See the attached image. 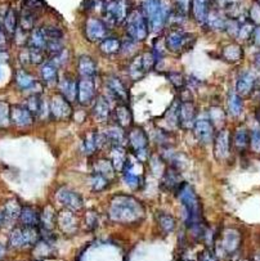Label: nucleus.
Listing matches in <instances>:
<instances>
[{
    "label": "nucleus",
    "instance_id": "f257e3e1",
    "mask_svg": "<svg viewBox=\"0 0 260 261\" xmlns=\"http://www.w3.org/2000/svg\"><path fill=\"white\" fill-rule=\"evenodd\" d=\"M179 197L182 205L186 209V224L196 234L204 237L206 230L202 225V206L199 196L195 193L192 187L188 184H182L179 188Z\"/></svg>",
    "mask_w": 260,
    "mask_h": 261
},
{
    "label": "nucleus",
    "instance_id": "f03ea898",
    "mask_svg": "<svg viewBox=\"0 0 260 261\" xmlns=\"http://www.w3.org/2000/svg\"><path fill=\"white\" fill-rule=\"evenodd\" d=\"M108 215L114 221L123 224L137 223L143 218L144 210L134 198L128 196H119L115 197L108 207Z\"/></svg>",
    "mask_w": 260,
    "mask_h": 261
},
{
    "label": "nucleus",
    "instance_id": "7ed1b4c3",
    "mask_svg": "<svg viewBox=\"0 0 260 261\" xmlns=\"http://www.w3.org/2000/svg\"><path fill=\"white\" fill-rule=\"evenodd\" d=\"M142 11L148 21V26L155 32L162 30L171 13V9L165 0H143Z\"/></svg>",
    "mask_w": 260,
    "mask_h": 261
},
{
    "label": "nucleus",
    "instance_id": "20e7f679",
    "mask_svg": "<svg viewBox=\"0 0 260 261\" xmlns=\"http://www.w3.org/2000/svg\"><path fill=\"white\" fill-rule=\"evenodd\" d=\"M126 34L132 40L143 41L148 36V21L144 16L143 11L139 8L129 11L128 17L125 20Z\"/></svg>",
    "mask_w": 260,
    "mask_h": 261
},
{
    "label": "nucleus",
    "instance_id": "39448f33",
    "mask_svg": "<svg viewBox=\"0 0 260 261\" xmlns=\"http://www.w3.org/2000/svg\"><path fill=\"white\" fill-rule=\"evenodd\" d=\"M195 36L181 29H172L165 36V47L174 54H182L193 47Z\"/></svg>",
    "mask_w": 260,
    "mask_h": 261
},
{
    "label": "nucleus",
    "instance_id": "423d86ee",
    "mask_svg": "<svg viewBox=\"0 0 260 261\" xmlns=\"http://www.w3.org/2000/svg\"><path fill=\"white\" fill-rule=\"evenodd\" d=\"M106 16V24L120 25L125 22L128 17L129 8L126 0H110L103 6Z\"/></svg>",
    "mask_w": 260,
    "mask_h": 261
},
{
    "label": "nucleus",
    "instance_id": "0eeeda50",
    "mask_svg": "<svg viewBox=\"0 0 260 261\" xmlns=\"http://www.w3.org/2000/svg\"><path fill=\"white\" fill-rule=\"evenodd\" d=\"M128 142L138 160L144 161L148 158V137L143 129L133 128L128 135Z\"/></svg>",
    "mask_w": 260,
    "mask_h": 261
},
{
    "label": "nucleus",
    "instance_id": "6e6552de",
    "mask_svg": "<svg viewBox=\"0 0 260 261\" xmlns=\"http://www.w3.org/2000/svg\"><path fill=\"white\" fill-rule=\"evenodd\" d=\"M107 24L98 18H89L85 24V35L92 43H100L107 38Z\"/></svg>",
    "mask_w": 260,
    "mask_h": 261
},
{
    "label": "nucleus",
    "instance_id": "1a4fd4ad",
    "mask_svg": "<svg viewBox=\"0 0 260 261\" xmlns=\"http://www.w3.org/2000/svg\"><path fill=\"white\" fill-rule=\"evenodd\" d=\"M49 112L53 117L58 120H67L72 116V107L71 102L64 98L63 96H54L50 99Z\"/></svg>",
    "mask_w": 260,
    "mask_h": 261
},
{
    "label": "nucleus",
    "instance_id": "9d476101",
    "mask_svg": "<svg viewBox=\"0 0 260 261\" xmlns=\"http://www.w3.org/2000/svg\"><path fill=\"white\" fill-rule=\"evenodd\" d=\"M196 107L191 101H184L179 105L178 111V124L181 128L190 130L193 129L196 122Z\"/></svg>",
    "mask_w": 260,
    "mask_h": 261
},
{
    "label": "nucleus",
    "instance_id": "9b49d317",
    "mask_svg": "<svg viewBox=\"0 0 260 261\" xmlns=\"http://www.w3.org/2000/svg\"><path fill=\"white\" fill-rule=\"evenodd\" d=\"M195 135L197 140L201 142L202 144H208L211 143L214 139V124L210 119L204 117V119H197L193 126Z\"/></svg>",
    "mask_w": 260,
    "mask_h": 261
},
{
    "label": "nucleus",
    "instance_id": "f8f14e48",
    "mask_svg": "<svg viewBox=\"0 0 260 261\" xmlns=\"http://www.w3.org/2000/svg\"><path fill=\"white\" fill-rule=\"evenodd\" d=\"M57 198H58L59 202L63 205L64 207L67 210H71V211H77L82 207L84 205V201H82V197L76 193V192L71 191V189L67 188H61L58 192H57Z\"/></svg>",
    "mask_w": 260,
    "mask_h": 261
},
{
    "label": "nucleus",
    "instance_id": "ddd939ff",
    "mask_svg": "<svg viewBox=\"0 0 260 261\" xmlns=\"http://www.w3.org/2000/svg\"><path fill=\"white\" fill-rule=\"evenodd\" d=\"M96 96V84L93 77H81L77 81V101L81 105H88Z\"/></svg>",
    "mask_w": 260,
    "mask_h": 261
},
{
    "label": "nucleus",
    "instance_id": "4468645a",
    "mask_svg": "<svg viewBox=\"0 0 260 261\" xmlns=\"http://www.w3.org/2000/svg\"><path fill=\"white\" fill-rule=\"evenodd\" d=\"M34 115L26 108V106H12L11 107V121L20 128L31 126L34 122Z\"/></svg>",
    "mask_w": 260,
    "mask_h": 261
},
{
    "label": "nucleus",
    "instance_id": "2eb2a0df",
    "mask_svg": "<svg viewBox=\"0 0 260 261\" xmlns=\"http://www.w3.org/2000/svg\"><path fill=\"white\" fill-rule=\"evenodd\" d=\"M191 13L199 25H206L209 12H210V3L209 0H191Z\"/></svg>",
    "mask_w": 260,
    "mask_h": 261
},
{
    "label": "nucleus",
    "instance_id": "dca6fc26",
    "mask_svg": "<svg viewBox=\"0 0 260 261\" xmlns=\"http://www.w3.org/2000/svg\"><path fill=\"white\" fill-rule=\"evenodd\" d=\"M112 115H114V119L115 121H116V124L119 125L120 128H123L124 130L132 126L133 115H132V111L129 110V107L126 106V103H123V102H121L120 105H117L116 107H115Z\"/></svg>",
    "mask_w": 260,
    "mask_h": 261
},
{
    "label": "nucleus",
    "instance_id": "f3484780",
    "mask_svg": "<svg viewBox=\"0 0 260 261\" xmlns=\"http://www.w3.org/2000/svg\"><path fill=\"white\" fill-rule=\"evenodd\" d=\"M229 133L227 130H220L215 138V156L219 160H225L229 156Z\"/></svg>",
    "mask_w": 260,
    "mask_h": 261
},
{
    "label": "nucleus",
    "instance_id": "a211bd4d",
    "mask_svg": "<svg viewBox=\"0 0 260 261\" xmlns=\"http://www.w3.org/2000/svg\"><path fill=\"white\" fill-rule=\"evenodd\" d=\"M57 225L64 233H75L77 228V221L73 216V211L71 210H64L57 214Z\"/></svg>",
    "mask_w": 260,
    "mask_h": 261
},
{
    "label": "nucleus",
    "instance_id": "6ab92c4d",
    "mask_svg": "<svg viewBox=\"0 0 260 261\" xmlns=\"http://www.w3.org/2000/svg\"><path fill=\"white\" fill-rule=\"evenodd\" d=\"M255 86V75L250 71L243 72L242 75L238 77L236 84L237 94L240 97H247L252 93Z\"/></svg>",
    "mask_w": 260,
    "mask_h": 261
},
{
    "label": "nucleus",
    "instance_id": "aec40b11",
    "mask_svg": "<svg viewBox=\"0 0 260 261\" xmlns=\"http://www.w3.org/2000/svg\"><path fill=\"white\" fill-rule=\"evenodd\" d=\"M107 88H108V90L111 92L112 96H115V98H117L120 102L126 103V102L129 101V92L120 78L115 77V76H112V77H108L107 78Z\"/></svg>",
    "mask_w": 260,
    "mask_h": 261
},
{
    "label": "nucleus",
    "instance_id": "412c9836",
    "mask_svg": "<svg viewBox=\"0 0 260 261\" xmlns=\"http://www.w3.org/2000/svg\"><path fill=\"white\" fill-rule=\"evenodd\" d=\"M59 90L61 94L70 102L77 99V81L71 76H64L59 80Z\"/></svg>",
    "mask_w": 260,
    "mask_h": 261
},
{
    "label": "nucleus",
    "instance_id": "4be33fe9",
    "mask_svg": "<svg viewBox=\"0 0 260 261\" xmlns=\"http://www.w3.org/2000/svg\"><path fill=\"white\" fill-rule=\"evenodd\" d=\"M93 113L97 121L105 122L108 120V117L111 115V105H110V101L105 96L98 97L96 105H94Z\"/></svg>",
    "mask_w": 260,
    "mask_h": 261
},
{
    "label": "nucleus",
    "instance_id": "5701e85b",
    "mask_svg": "<svg viewBox=\"0 0 260 261\" xmlns=\"http://www.w3.org/2000/svg\"><path fill=\"white\" fill-rule=\"evenodd\" d=\"M77 71L81 77H94L97 73V63L89 55H81L77 61Z\"/></svg>",
    "mask_w": 260,
    "mask_h": 261
},
{
    "label": "nucleus",
    "instance_id": "b1692460",
    "mask_svg": "<svg viewBox=\"0 0 260 261\" xmlns=\"http://www.w3.org/2000/svg\"><path fill=\"white\" fill-rule=\"evenodd\" d=\"M106 139V144H108L110 147H115V145H123L126 142V135L124 133V129L117 126V128H111L108 129L107 131L103 133Z\"/></svg>",
    "mask_w": 260,
    "mask_h": 261
},
{
    "label": "nucleus",
    "instance_id": "393cba45",
    "mask_svg": "<svg viewBox=\"0 0 260 261\" xmlns=\"http://www.w3.org/2000/svg\"><path fill=\"white\" fill-rule=\"evenodd\" d=\"M16 82L25 92H35L38 94L36 86H39V84H36L35 80L32 78V76L30 73H27L26 71H18L16 73Z\"/></svg>",
    "mask_w": 260,
    "mask_h": 261
},
{
    "label": "nucleus",
    "instance_id": "a878e982",
    "mask_svg": "<svg viewBox=\"0 0 260 261\" xmlns=\"http://www.w3.org/2000/svg\"><path fill=\"white\" fill-rule=\"evenodd\" d=\"M21 210L22 207L20 206V203L17 202L16 200H11L6 203V206H4L3 212V218L4 221L3 223H8V224H12L15 223V220H17V218H20L21 215Z\"/></svg>",
    "mask_w": 260,
    "mask_h": 261
},
{
    "label": "nucleus",
    "instance_id": "bb28decb",
    "mask_svg": "<svg viewBox=\"0 0 260 261\" xmlns=\"http://www.w3.org/2000/svg\"><path fill=\"white\" fill-rule=\"evenodd\" d=\"M18 17L20 16L16 13L15 9L9 8L4 13L3 18V29L9 35H15L16 30L18 29Z\"/></svg>",
    "mask_w": 260,
    "mask_h": 261
},
{
    "label": "nucleus",
    "instance_id": "cd10ccee",
    "mask_svg": "<svg viewBox=\"0 0 260 261\" xmlns=\"http://www.w3.org/2000/svg\"><path fill=\"white\" fill-rule=\"evenodd\" d=\"M47 35H45L44 27H36V29L32 30L31 35L29 36V43L27 45L29 47H35L40 48V49H44L47 47Z\"/></svg>",
    "mask_w": 260,
    "mask_h": 261
},
{
    "label": "nucleus",
    "instance_id": "c85d7f7f",
    "mask_svg": "<svg viewBox=\"0 0 260 261\" xmlns=\"http://www.w3.org/2000/svg\"><path fill=\"white\" fill-rule=\"evenodd\" d=\"M41 76L47 85H54L58 81V67L53 63L52 61H48L41 68Z\"/></svg>",
    "mask_w": 260,
    "mask_h": 261
},
{
    "label": "nucleus",
    "instance_id": "c756f323",
    "mask_svg": "<svg viewBox=\"0 0 260 261\" xmlns=\"http://www.w3.org/2000/svg\"><path fill=\"white\" fill-rule=\"evenodd\" d=\"M39 226L25 225L22 228L24 232V247H34L40 241V232L38 230Z\"/></svg>",
    "mask_w": 260,
    "mask_h": 261
},
{
    "label": "nucleus",
    "instance_id": "7c9ffc66",
    "mask_svg": "<svg viewBox=\"0 0 260 261\" xmlns=\"http://www.w3.org/2000/svg\"><path fill=\"white\" fill-rule=\"evenodd\" d=\"M20 219L24 225L40 226V215L31 207H22Z\"/></svg>",
    "mask_w": 260,
    "mask_h": 261
},
{
    "label": "nucleus",
    "instance_id": "2f4dec72",
    "mask_svg": "<svg viewBox=\"0 0 260 261\" xmlns=\"http://www.w3.org/2000/svg\"><path fill=\"white\" fill-rule=\"evenodd\" d=\"M101 52L106 55L117 54L121 49V41L116 38H106L100 44Z\"/></svg>",
    "mask_w": 260,
    "mask_h": 261
},
{
    "label": "nucleus",
    "instance_id": "473e14b6",
    "mask_svg": "<svg viewBox=\"0 0 260 261\" xmlns=\"http://www.w3.org/2000/svg\"><path fill=\"white\" fill-rule=\"evenodd\" d=\"M162 186L166 189H177L181 188V177H179L178 171L174 167L167 168L166 172L162 178Z\"/></svg>",
    "mask_w": 260,
    "mask_h": 261
},
{
    "label": "nucleus",
    "instance_id": "72a5a7b5",
    "mask_svg": "<svg viewBox=\"0 0 260 261\" xmlns=\"http://www.w3.org/2000/svg\"><path fill=\"white\" fill-rule=\"evenodd\" d=\"M111 162L114 165L115 170H123L124 163L126 160V153L124 151L123 145H115L111 147Z\"/></svg>",
    "mask_w": 260,
    "mask_h": 261
},
{
    "label": "nucleus",
    "instance_id": "f704fd0d",
    "mask_svg": "<svg viewBox=\"0 0 260 261\" xmlns=\"http://www.w3.org/2000/svg\"><path fill=\"white\" fill-rule=\"evenodd\" d=\"M94 172L103 175L107 179H111L115 175V167L112 165L111 160H105V158H100L94 163Z\"/></svg>",
    "mask_w": 260,
    "mask_h": 261
},
{
    "label": "nucleus",
    "instance_id": "c9c22d12",
    "mask_svg": "<svg viewBox=\"0 0 260 261\" xmlns=\"http://www.w3.org/2000/svg\"><path fill=\"white\" fill-rule=\"evenodd\" d=\"M146 72V68L143 66V59H142V55H137L134 59L132 61V63L129 64V75L133 80H139L140 77H143V75Z\"/></svg>",
    "mask_w": 260,
    "mask_h": 261
},
{
    "label": "nucleus",
    "instance_id": "e433bc0d",
    "mask_svg": "<svg viewBox=\"0 0 260 261\" xmlns=\"http://www.w3.org/2000/svg\"><path fill=\"white\" fill-rule=\"evenodd\" d=\"M57 225V214L52 211L50 207L45 209V211L41 212L40 215V226L41 229L53 230V228Z\"/></svg>",
    "mask_w": 260,
    "mask_h": 261
},
{
    "label": "nucleus",
    "instance_id": "4c0bfd02",
    "mask_svg": "<svg viewBox=\"0 0 260 261\" xmlns=\"http://www.w3.org/2000/svg\"><path fill=\"white\" fill-rule=\"evenodd\" d=\"M227 107H228L229 113L232 116H240L242 112V99L237 93H231L227 102Z\"/></svg>",
    "mask_w": 260,
    "mask_h": 261
},
{
    "label": "nucleus",
    "instance_id": "58836bf2",
    "mask_svg": "<svg viewBox=\"0 0 260 261\" xmlns=\"http://www.w3.org/2000/svg\"><path fill=\"white\" fill-rule=\"evenodd\" d=\"M238 241H240V235L234 230H229L224 234L222 241V246L227 249V252H233L234 249L238 246Z\"/></svg>",
    "mask_w": 260,
    "mask_h": 261
},
{
    "label": "nucleus",
    "instance_id": "ea45409f",
    "mask_svg": "<svg viewBox=\"0 0 260 261\" xmlns=\"http://www.w3.org/2000/svg\"><path fill=\"white\" fill-rule=\"evenodd\" d=\"M225 24H227V20H225L219 12L211 11L210 9L208 20H206V25H209V26L214 30H222V29H225Z\"/></svg>",
    "mask_w": 260,
    "mask_h": 261
},
{
    "label": "nucleus",
    "instance_id": "a19ab883",
    "mask_svg": "<svg viewBox=\"0 0 260 261\" xmlns=\"http://www.w3.org/2000/svg\"><path fill=\"white\" fill-rule=\"evenodd\" d=\"M45 53L47 50L40 49L35 47H27V54H29L30 64H41L45 61Z\"/></svg>",
    "mask_w": 260,
    "mask_h": 261
},
{
    "label": "nucleus",
    "instance_id": "79ce46f5",
    "mask_svg": "<svg viewBox=\"0 0 260 261\" xmlns=\"http://www.w3.org/2000/svg\"><path fill=\"white\" fill-rule=\"evenodd\" d=\"M158 225L165 233H171L176 229V219L169 214H158Z\"/></svg>",
    "mask_w": 260,
    "mask_h": 261
},
{
    "label": "nucleus",
    "instance_id": "37998d69",
    "mask_svg": "<svg viewBox=\"0 0 260 261\" xmlns=\"http://www.w3.org/2000/svg\"><path fill=\"white\" fill-rule=\"evenodd\" d=\"M223 57L228 62H236L242 57V49H241L238 45H227V47L223 49Z\"/></svg>",
    "mask_w": 260,
    "mask_h": 261
},
{
    "label": "nucleus",
    "instance_id": "c03bdc74",
    "mask_svg": "<svg viewBox=\"0 0 260 261\" xmlns=\"http://www.w3.org/2000/svg\"><path fill=\"white\" fill-rule=\"evenodd\" d=\"M248 142H250V135H248L247 130L243 128L238 129L234 134V145L237 147V149H245Z\"/></svg>",
    "mask_w": 260,
    "mask_h": 261
},
{
    "label": "nucleus",
    "instance_id": "a18cd8bd",
    "mask_svg": "<svg viewBox=\"0 0 260 261\" xmlns=\"http://www.w3.org/2000/svg\"><path fill=\"white\" fill-rule=\"evenodd\" d=\"M11 122V107L8 103L0 101V128H7Z\"/></svg>",
    "mask_w": 260,
    "mask_h": 261
},
{
    "label": "nucleus",
    "instance_id": "49530a36",
    "mask_svg": "<svg viewBox=\"0 0 260 261\" xmlns=\"http://www.w3.org/2000/svg\"><path fill=\"white\" fill-rule=\"evenodd\" d=\"M98 149V140H97V133L88 134V137L84 140V151L86 154H93Z\"/></svg>",
    "mask_w": 260,
    "mask_h": 261
},
{
    "label": "nucleus",
    "instance_id": "de8ad7c7",
    "mask_svg": "<svg viewBox=\"0 0 260 261\" xmlns=\"http://www.w3.org/2000/svg\"><path fill=\"white\" fill-rule=\"evenodd\" d=\"M9 242H11L12 247H15V248L24 247V232H22V228H16L15 230H12L11 237H9Z\"/></svg>",
    "mask_w": 260,
    "mask_h": 261
},
{
    "label": "nucleus",
    "instance_id": "09e8293b",
    "mask_svg": "<svg viewBox=\"0 0 260 261\" xmlns=\"http://www.w3.org/2000/svg\"><path fill=\"white\" fill-rule=\"evenodd\" d=\"M108 180L106 177L103 175L98 174V172H94L93 178H92V187H93L94 191H103L106 189V187L108 186Z\"/></svg>",
    "mask_w": 260,
    "mask_h": 261
},
{
    "label": "nucleus",
    "instance_id": "8fccbe9b",
    "mask_svg": "<svg viewBox=\"0 0 260 261\" xmlns=\"http://www.w3.org/2000/svg\"><path fill=\"white\" fill-rule=\"evenodd\" d=\"M124 180H125L126 186L130 187L133 189H138L140 186H142V180H143V177L140 175H135V174H130V172H124Z\"/></svg>",
    "mask_w": 260,
    "mask_h": 261
},
{
    "label": "nucleus",
    "instance_id": "3c124183",
    "mask_svg": "<svg viewBox=\"0 0 260 261\" xmlns=\"http://www.w3.org/2000/svg\"><path fill=\"white\" fill-rule=\"evenodd\" d=\"M44 31L48 40H62V38H63L62 30L56 26H45Z\"/></svg>",
    "mask_w": 260,
    "mask_h": 261
},
{
    "label": "nucleus",
    "instance_id": "603ef678",
    "mask_svg": "<svg viewBox=\"0 0 260 261\" xmlns=\"http://www.w3.org/2000/svg\"><path fill=\"white\" fill-rule=\"evenodd\" d=\"M169 80L171 81V84L174 85V88H177V89H183V88L186 86L184 76L179 72L169 73Z\"/></svg>",
    "mask_w": 260,
    "mask_h": 261
},
{
    "label": "nucleus",
    "instance_id": "864d4df0",
    "mask_svg": "<svg viewBox=\"0 0 260 261\" xmlns=\"http://www.w3.org/2000/svg\"><path fill=\"white\" fill-rule=\"evenodd\" d=\"M24 8H27L30 11H32V12L39 13L41 9L44 8V3L41 0H25Z\"/></svg>",
    "mask_w": 260,
    "mask_h": 261
},
{
    "label": "nucleus",
    "instance_id": "5fc2aeb1",
    "mask_svg": "<svg viewBox=\"0 0 260 261\" xmlns=\"http://www.w3.org/2000/svg\"><path fill=\"white\" fill-rule=\"evenodd\" d=\"M250 143H251L252 151L260 153V128H255L250 137Z\"/></svg>",
    "mask_w": 260,
    "mask_h": 261
},
{
    "label": "nucleus",
    "instance_id": "6e6d98bb",
    "mask_svg": "<svg viewBox=\"0 0 260 261\" xmlns=\"http://www.w3.org/2000/svg\"><path fill=\"white\" fill-rule=\"evenodd\" d=\"M250 15H251V20H252V24L254 25H260V6L259 4H256V6H254L251 8V11H250Z\"/></svg>",
    "mask_w": 260,
    "mask_h": 261
},
{
    "label": "nucleus",
    "instance_id": "4d7b16f0",
    "mask_svg": "<svg viewBox=\"0 0 260 261\" xmlns=\"http://www.w3.org/2000/svg\"><path fill=\"white\" fill-rule=\"evenodd\" d=\"M177 9L187 15L190 11V0H177Z\"/></svg>",
    "mask_w": 260,
    "mask_h": 261
},
{
    "label": "nucleus",
    "instance_id": "13d9d810",
    "mask_svg": "<svg viewBox=\"0 0 260 261\" xmlns=\"http://www.w3.org/2000/svg\"><path fill=\"white\" fill-rule=\"evenodd\" d=\"M250 38H251V41L255 44V45L260 47V25H257V26L254 27V30H252V34Z\"/></svg>",
    "mask_w": 260,
    "mask_h": 261
},
{
    "label": "nucleus",
    "instance_id": "bf43d9fd",
    "mask_svg": "<svg viewBox=\"0 0 260 261\" xmlns=\"http://www.w3.org/2000/svg\"><path fill=\"white\" fill-rule=\"evenodd\" d=\"M237 2L238 0H215V3L219 7H223V8H229L233 4H237Z\"/></svg>",
    "mask_w": 260,
    "mask_h": 261
},
{
    "label": "nucleus",
    "instance_id": "052dcab7",
    "mask_svg": "<svg viewBox=\"0 0 260 261\" xmlns=\"http://www.w3.org/2000/svg\"><path fill=\"white\" fill-rule=\"evenodd\" d=\"M6 41H7L6 31H4V29H3V25L0 24V48H4V45H6Z\"/></svg>",
    "mask_w": 260,
    "mask_h": 261
},
{
    "label": "nucleus",
    "instance_id": "680f3d73",
    "mask_svg": "<svg viewBox=\"0 0 260 261\" xmlns=\"http://www.w3.org/2000/svg\"><path fill=\"white\" fill-rule=\"evenodd\" d=\"M9 59L8 52L4 50V48H0V62H7Z\"/></svg>",
    "mask_w": 260,
    "mask_h": 261
},
{
    "label": "nucleus",
    "instance_id": "e2e57ef3",
    "mask_svg": "<svg viewBox=\"0 0 260 261\" xmlns=\"http://www.w3.org/2000/svg\"><path fill=\"white\" fill-rule=\"evenodd\" d=\"M255 64H256L257 67H260V52L255 55Z\"/></svg>",
    "mask_w": 260,
    "mask_h": 261
},
{
    "label": "nucleus",
    "instance_id": "0e129e2a",
    "mask_svg": "<svg viewBox=\"0 0 260 261\" xmlns=\"http://www.w3.org/2000/svg\"><path fill=\"white\" fill-rule=\"evenodd\" d=\"M4 255H6V247L0 244V258L3 257Z\"/></svg>",
    "mask_w": 260,
    "mask_h": 261
},
{
    "label": "nucleus",
    "instance_id": "69168bd1",
    "mask_svg": "<svg viewBox=\"0 0 260 261\" xmlns=\"http://www.w3.org/2000/svg\"><path fill=\"white\" fill-rule=\"evenodd\" d=\"M3 221H4V218H3V212H0V225H2V224H3Z\"/></svg>",
    "mask_w": 260,
    "mask_h": 261
},
{
    "label": "nucleus",
    "instance_id": "338daca9",
    "mask_svg": "<svg viewBox=\"0 0 260 261\" xmlns=\"http://www.w3.org/2000/svg\"><path fill=\"white\" fill-rule=\"evenodd\" d=\"M256 2H257V4H259V6H260V0H256Z\"/></svg>",
    "mask_w": 260,
    "mask_h": 261
},
{
    "label": "nucleus",
    "instance_id": "774afa93",
    "mask_svg": "<svg viewBox=\"0 0 260 261\" xmlns=\"http://www.w3.org/2000/svg\"><path fill=\"white\" fill-rule=\"evenodd\" d=\"M0 78H2V70H0Z\"/></svg>",
    "mask_w": 260,
    "mask_h": 261
}]
</instances>
